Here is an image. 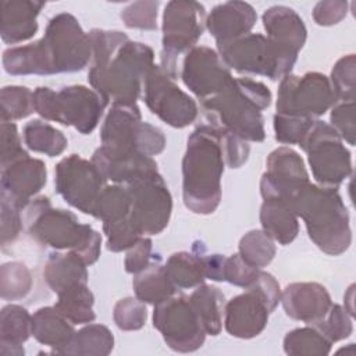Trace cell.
<instances>
[{"label": "cell", "mask_w": 356, "mask_h": 356, "mask_svg": "<svg viewBox=\"0 0 356 356\" xmlns=\"http://www.w3.org/2000/svg\"><path fill=\"white\" fill-rule=\"evenodd\" d=\"M225 160L220 128L199 125L188 138L182 159V197L196 214H211L221 202Z\"/></svg>", "instance_id": "3957f363"}, {"label": "cell", "mask_w": 356, "mask_h": 356, "mask_svg": "<svg viewBox=\"0 0 356 356\" xmlns=\"http://www.w3.org/2000/svg\"><path fill=\"white\" fill-rule=\"evenodd\" d=\"M263 231L281 245H289L299 234V222L291 207L280 199H264L260 207Z\"/></svg>", "instance_id": "f1b7e54d"}, {"label": "cell", "mask_w": 356, "mask_h": 356, "mask_svg": "<svg viewBox=\"0 0 356 356\" xmlns=\"http://www.w3.org/2000/svg\"><path fill=\"white\" fill-rule=\"evenodd\" d=\"M46 164L29 154L1 167L0 199H6L19 209L38 195L46 185Z\"/></svg>", "instance_id": "d6986e66"}, {"label": "cell", "mask_w": 356, "mask_h": 356, "mask_svg": "<svg viewBox=\"0 0 356 356\" xmlns=\"http://www.w3.org/2000/svg\"><path fill=\"white\" fill-rule=\"evenodd\" d=\"M330 79L321 72L302 76L288 74L278 86L277 113L306 118H318L337 103Z\"/></svg>", "instance_id": "7c38bea8"}, {"label": "cell", "mask_w": 356, "mask_h": 356, "mask_svg": "<svg viewBox=\"0 0 356 356\" xmlns=\"http://www.w3.org/2000/svg\"><path fill=\"white\" fill-rule=\"evenodd\" d=\"M32 288L29 268L21 261L4 263L0 268V291L4 300L25 298Z\"/></svg>", "instance_id": "ab89813d"}, {"label": "cell", "mask_w": 356, "mask_h": 356, "mask_svg": "<svg viewBox=\"0 0 356 356\" xmlns=\"http://www.w3.org/2000/svg\"><path fill=\"white\" fill-rule=\"evenodd\" d=\"M103 232L107 238V249L111 252L127 250L142 236L131 222L129 216L111 222H103Z\"/></svg>", "instance_id": "f6af8a7d"}, {"label": "cell", "mask_w": 356, "mask_h": 356, "mask_svg": "<svg viewBox=\"0 0 356 356\" xmlns=\"http://www.w3.org/2000/svg\"><path fill=\"white\" fill-rule=\"evenodd\" d=\"M189 300L200 320L206 335H218L222 328L225 296L218 286L200 284L191 293Z\"/></svg>", "instance_id": "4dcf8cb0"}, {"label": "cell", "mask_w": 356, "mask_h": 356, "mask_svg": "<svg viewBox=\"0 0 356 356\" xmlns=\"http://www.w3.org/2000/svg\"><path fill=\"white\" fill-rule=\"evenodd\" d=\"M239 254L252 266L263 268L268 266L277 252L274 241L263 229H252L246 232L238 245Z\"/></svg>", "instance_id": "74e56055"}, {"label": "cell", "mask_w": 356, "mask_h": 356, "mask_svg": "<svg viewBox=\"0 0 356 356\" xmlns=\"http://www.w3.org/2000/svg\"><path fill=\"white\" fill-rule=\"evenodd\" d=\"M1 210V246L11 245L24 228V220L21 217V209L10 203L6 199H0Z\"/></svg>", "instance_id": "816d5d0a"}, {"label": "cell", "mask_w": 356, "mask_h": 356, "mask_svg": "<svg viewBox=\"0 0 356 356\" xmlns=\"http://www.w3.org/2000/svg\"><path fill=\"white\" fill-rule=\"evenodd\" d=\"M131 196L127 186L106 185L100 192L92 216L102 222H111L129 216Z\"/></svg>", "instance_id": "8d00e7d4"}, {"label": "cell", "mask_w": 356, "mask_h": 356, "mask_svg": "<svg viewBox=\"0 0 356 356\" xmlns=\"http://www.w3.org/2000/svg\"><path fill=\"white\" fill-rule=\"evenodd\" d=\"M217 51L228 68L239 74L267 76L271 81L291 74L298 60L296 54L278 47L261 33H248L217 44Z\"/></svg>", "instance_id": "ba28073f"}, {"label": "cell", "mask_w": 356, "mask_h": 356, "mask_svg": "<svg viewBox=\"0 0 356 356\" xmlns=\"http://www.w3.org/2000/svg\"><path fill=\"white\" fill-rule=\"evenodd\" d=\"M348 14V3L343 0L318 1L313 8V19L320 26H331L341 22Z\"/></svg>", "instance_id": "db71d44e"}, {"label": "cell", "mask_w": 356, "mask_h": 356, "mask_svg": "<svg viewBox=\"0 0 356 356\" xmlns=\"http://www.w3.org/2000/svg\"><path fill=\"white\" fill-rule=\"evenodd\" d=\"M270 310L263 298L253 289L246 288L225 302L224 327L235 338L250 339L263 332L268 323Z\"/></svg>", "instance_id": "ffe728a7"}, {"label": "cell", "mask_w": 356, "mask_h": 356, "mask_svg": "<svg viewBox=\"0 0 356 356\" xmlns=\"http://www.w3.org/2000/svg\"><path fill=\"white\" fill-rule=\"evenodd\" d=\"M92 60L89 35L68 13L54 15L42 39L3 51V68L10 75H53L82 71Z\"/></svg>", "instance_id": "7a4b0ae2"}, {"label": "cell", "mask_w": 356, "mask_h": 356, "mask_svg": "<svg viewBox=\"0 0 356 356\" xmlns=\"http://www.w3.org/2000/svg\"><path fill=\"white\" fill-rule=\"evenodd\" d=\"M0 115L4 122H14L35 113L33 92L26 86L8 85L0 92Z\"/></svg>", "instance_id": "f35d334b"}, {"label": "cell", "mask_w": 356, "mask_h": 356, "mask_svg": "<svg viewBox=\"0 0 356 356\" xmlns=\"http://www.w3.org/2000/svg\"><path fill=\"white\" fill-rule=\"evenodd\" d=\"M44 6L43 1L3 0L0 25L3 42L17 44L33 38L39 28L36 18Z\"/></svg>", "instance_id": "d4e9b609"}, {"label": "cell", "mask_w": 356, "mask_h": 356, "mask_svg": "<svg viewBox=\"0 0 356 356\" xmlns=\"http://www.w3.org/2000/svg\"><path fill=\"white\" fill-rule=\"evenodd\" d=\"M92 161L100 170L106 181L115 184H131L142 177L156 174L157 163L153 157L135 153V152H121L100 146L92 154Z\"/></svg>", "instance_id": "44dd1931"}, {"label": "cell", "mask_w": 356, "mask_h": 356, "mask_svg": "<svg viewBox=\"0 0 356 356\" xmlns=\"http://www.w3.org/2000/svg\"><path fill=\"white\" fill-rule=\"evenodd\" d=\"M24 222L28 234L44 246L74 252L88 266L100 257L102 235L79 222L72 211L54 209L47 196L33 197L25 206Z\"/></svg>", "instance_id": "8992f818"}, {"label": "cell", "mask_w": 356, "mask_h": 356, "mask_svg": "<svg viewBox=\"0 0 356 356\" xmlns=\"http://www.w3.org/2000/svg\"><path fill=\"white\" fill-rule=\"evenodd\" d=\"M338 102L355 100L356 90V60L355 54L341 57L331 70L328 78Z\"/></svg>", "instance_id": "60d3db41"}, {"label": "cell", "mask_w": 356, "mask_h": 356, "mask_svg": "<svg viewBox=\"0 0 356 356\" xmlns=\"http://www.w3.org/2000/svg\"><path fill=\"white\" fill-rule=\"evenodd\" d=\"M299 146L307 154V161L317 185L338 188L350 177V152L330 124L314 120L299 142Z\"/></svg>", "instance_id": "8fae6325"}, {"label": "cell", "mask_w": 356, "mask_h": 356, "mask_svg": "<svg viewBox=\"0 0 356 356\" xmlns=\"http://www.w3.org/2000/svg\"><path fill=\"white\" fill-rule=\"evenodd\" d=\"M220 138H221L225 165L229 168L242 167L248 161L249 153H250V147L248 142L224 128H220Z\"/></svg>", "instance_id": "681fc988"}, {"label": "cell", "mask_w": 356, "mask_h": 356, "mask_svg": "<svg viewBox=\"0 0 356 356\" xmlns=\"http://www.w3.org/2000/svg\"><path fill=\"white\" fill-rule=\"evenodd\" d=\"M106 106L96 90L83 85H70L60 90L39 86L33 90L35 113L47 121L74 127L82 135L95 131Z\"/></svg>", "instance_id": "52a82bcc"}, {"label": "cell", "mask_w": 356, "mask_h": 356, "mask_svg": "<svg viewBox=\"0 0 356 356\" xmlns=\"http://www.w3.org/2000/svg\"><path fill=\"white\" fill-rule=\"evenodd\" d=\"M147 318V310L138 298L120 299L113 309V320L122 331L140 330Z\"/></svg>", "instance_id": "7bdbcfd3"}, {"label": "cell", "mask_w": 356, "mask_h": 356, "mask_svg": "<svg viewBox=\"0 0 356 356\" xmlns=\"http://www.w3.org/2000/svg\"><path fill=\"white\" fill-rule=\"evenodd\" d=\"M313 118L285 115L275 113L274 115V132L275 139L284 145H299L312 124Z\"/></svg>", "instance_id": "bcb514c9"}, {"label": "cell", "mask_w": 356, "mask_h": 356, "mask_svg": "<svg viewBox=\"0 0 356 356\" xmlns=\"http://www.w3.org/2000/svg\"><path fill=\"white\" fill-rule=\"evenodd\" d=\"M114 348V337L111 331L102 324H90L75 331L71 342L61 355L79 356H106Z\"/></svg>", "instance_id": "836d02e7"}, {"label": "cell", "mask_w": 356, "mask_h": 356, "mask_svg": "<svg viewBox=\"0 0 356 356\" xmlns=\"http://www.w3.org/2000/svg\"><path fill=\"white\" fill-rule=\"evenodd\" d=\"M145 103L149 110L172 128H185L197 118L196 102L168 76L160 65H153L143 81Z\"/></svg>", "instance_id": "2e32d148"}, {"label": "cell", "mask_w": 356, "mask_h": 356, "mask_svg": "<svg viewBox=\"0 0 356 356\" xmlns=\"http://www.w3.org/2000/svg\"><path fill=\"white\" fill-rule=\"evenodd\" d=\"M270 89L252 78H234L216 96L200 102V108L213 127L224 128L246 142L266 139L261 111L271 104Z\"/></svg>", "instance_id": "5b68a950"}, {"label": "cell", "mask_w": 356, "mask_h": 356, "mask_svg": "<svg viewBox=\"0 0 356 356\" xmlns=\"http://www.w3.org/2000/svg\"><path fill=\"white\" fill-rule=\"evenodd\" d=\"M267 171L260 179L263 199L285 200L299 186L309 182V174L303 159L288 146L273 150L266 160Z\"/></svg>", "instance_id": "ac0fdd59"}, {"label": "cell", "mask_w": 356, "mask_h": 356, "mask_svg": "<svg viewBox=\"0 0 356 356\" xmlns=\"http://www.w3.org/2000/svg\"><path fill=\"white\" fill-rule=\"evenodd\" d=\"M203 252V246L195 242L193 252H175L167 259L164 270L177 289L196 288L204 282Z\"/></svg>", "instance_id": "f546056e"}, {"label": "cell", "mask_w": 356, "mask_h": 356, "mask_svg": "<svg viewBox=\"0 0 356 356\" xmlns=\"http://www.w3.org/2000/svg\"><path fill=\"white\" fill-rule=\"evenodd\" d=\"M306 225L309 238L320 250L338 256L352 243L348 209L338 188L321 186L310 181L284 200Z\"/></svg>", "instance_id": "277c9868"}, {"label": "cell", "mask_w": 356, "mask_h": 356, "mask_svg": "<svg viewBox=\"0 0 356 356\" xmlns=\"http://www.w3.org/2000/svg\"><path fill=\"white\" fill-rule=\"evenodd\" d=\"M152 261V239L140 236L135 245H132L124 260L125 271L129 274H138L145 270Z\"/></svg>", "instance_id": "f5cc1de1"}, {"label": "cell", "mask_w": 356, "mask_h": 356, "mask_svg": "<svg viewBox=\"0 0 356 356\" xmlns=\"http://www.w3.org/2000/svg\"><path fill=\"white\" fill-rule=\"evenodd\" d=\"M224 264L225 256L224 254H206L203 252V266H204V275L211 281H224Z\"/></svg>", "instance_id": "9f6ffc18"}, {"label": "cell", "mask_w": 356, "mask_h": 356, "mask_svg": "<svg viewBox=\"0 0 356 356\" xmlns=\"http://www.w3.org/2000/svg\"><path fill=\"white\" fill-rule=\"evenodd\" d=\"M204 6L193 0L168 1L163 13L161 70L174 81L178 78L177 60L197 43L206 29Z\"/></svg>", "instance_id": "30bf717a"}, {"label": "cell", "mask_w": 356, "mask_h": 356, "mask_svg": "<svg viewBox=\"0 0 356 356\" xmlns=\"http://www.w3.org/2000/svg\"><path fill=\"white\" fill-rule=\"evenodd\" d=\"M267 38L278 47L299 54L307 38V29L300 15L286 6H273L261 17Z\"/></svg>", "instance_id": "cb8c5ba5"}, {"label": "cell", "mask_w": 356, "mask_h": 356, "mask_svg": "<svg viewBox=\"0 0 356 356\" xmlns=\"http://www.w3.org/2000/svg\"><path fill=\"white\" fill-rule=\"evenodd\" d=\"M331 342L313 325L295 328L284 338V352L292 356H325Z\"/></svg>", "instance_id": "d590c367"}, {"label": "cell", "mask_w": 356, "mask_h": 356, "mask_svg": "<svg viewBox=\"0 0 356 356\" xmlns=\"http://www.w3.org/2000/svg\"><path fill=\"white\" fill-rule=\"evenodd\" d=\"M353 288H355V285H350L349 289H348V292H346L345 296H343L345 303H349V306L346 307V312H348L350 316L355 314V312H353Z\"/></svg>", "instance_id": "6f0895ef"}, {"label": "cell", "mask_w": 356, "mask_h": 356, "mask_svg": "<svg viewBox=\"0 0 356 356\" xmlns=\"http://www.w3.org/2000/svg\"><path fill=\"white\" fill-rule=\"evenodd\" d=\"M131 196L129 220L138 232L157 235L168 225L172 211V196L163 177L156 172L127 185Z\"/></svg>", "instance_id": "5bb4252c"}, {"label": "cell", "mask_w": 356, "mask_h": 356, "mask_svg": "<svg viewBox=\"0 0 356 356\" xmlns=\"http://www.w3.org/2000/svg\"><path fill=\"white\" fill-rule=\"evenodd\" d=\"M92 60L88 79L108 103H136L143 81L152 70L154 53L145 43L129 40L121 31L92 29Z\"/></svg>", "instance_id": "6da1fadb"}, {"label": "cell", "mask_w": 356, "mask_h": 356, "mask_svg": "<svg viewBox=\"0 0 356 356\" xmlns=\"http://www.w3.org/2000/svg\"><path fill=\"white\" fill-rule=\"evenodd\" d=\"M260 270L261 268L249 264L239 253H234L225 257L224 281L241 288H248L256 280Z\"/></svg>", "instance_id": "c3c4849f"}, {"label": "cell", "mask_w": 356, "mask_h": 356, "mask_svg": "<svg viewBox=\"0 0 356 356\" xmlns=\"http://www.w3.org/2000/svg\"><path fill=\"white\" fill-rule=\"evenodd\" d=\"M32 335V316L19 305H6L0 312V353L22 356V343Z\"/></svg>", "instance_id": "4316f807"}, {"label": "cell", "mask_w": 356, "mask_h": 356, "mask_svg": "<svg viewBox=\"0 0 356 356\" xmlns=\"http://www.w3.org/2000/svg\"><path fill=\"white\" fill-rule=\"evenodd\" d=\"M153 327L175 352L188 353L202 348L206 332L186 295H172L154 305Z\"/></svg>", "instance_id": "4fadbf2b"}, {"label": "cell", "mask_w": 356, "mask_h": 356, "mask_svg": "<svg viewBox=\"0 0 356 356\" xmlns=\"http://www.w3.org/2000/svg\"><path fill=\"white\" fill-rule=\"evenodd\" d=\"M352 316L341 306L332 303L325 316L313 327H316L331 343L342 341L353 332Z\"/></svg>", "instance_id": "b9f144b4"}, {"label": "cell", "mask_w": 356, "mask_h": 356, "mask_svg": "<svg viewBox=\"0 0 356 356\" xmlns=\"http://www.w3.org/2000/svg\"><path fill=\"white\" fill-rule=\"evenodd\" d=\"M0 163L1 167L10 164L11 161L28 156V152L22 147V142L14 122L1 121L0 128Z\"/></svg>", "instance_id": "f907efd6"}, {"label": "cell", "mask_w": 356, "mask_h": 356, "mask_svg": "<svg viewBox=\"0 0 356 356\" xmlns=\"http://www.w3.org/2000/svg\"><path fill=\"white\" fill-rule=\"evenodd\" d=\"M248 288L256 291L263 298L270 313H273L275 310V307L278 306L280 299H281V288H280L278 281L274 278V275L260 270L256 280Z\"/></svg>", "instance_id": "11a10c76"}, {"label": "cell", "mask_w": 356, "mask_h": 356, "mask_svg": "<svg viewBox=\"0 0 356 356\" xmlns=\"http://www.w3.org/2000/svg\"><path fill=\"white\" fill-rule=\"evenodd\" d=\"M75 334L74 324L65 318L54 306L38 309L32 314L33 338L49 348L54 353H63Z\"/></svg>", "instance_id": "484cf974"}, {"label": "cell", "mask_w": 356, "mask_h": 356, "mask_svg": "<svg viewBox=\"0 0 356 356\" xmlns=\"http://www.w3.org/2000/svg\"><path fill=\"white\" fill-rule=\"evenodd\" d=\"M159 6V1H135L127 6L120 17L131 29L154 31L157 29Z\"/></svg>", "instance_id": "ee69618b"}, {"label": "cell", "mask_w": 356, "mask_h": 356, "mask_svg": "<svg viewBox=\"0 0 356 356\" xmlns=\"http://www.w3.org/2000/svg\"><path fill=\"white\" fill-rule=\"evenodd\" d=\"M22 138L29 150L43 153L49 157L60 156L68 146L65 135L42 120L26 122L22 131Z\"/></svg>", "instance_id": "e575fe53"}, {"label": "cell", "mask_w": 356, "mask_h": 356, "mask_svg": "<svg viewBox=\"0 0 356 356\" xmlns=\"http://www.w3.org/2000/svg\"><path fill=\"white\" fill-rule=\"evenodd\" d=\"M331 127L337 131L339 138L345 140L348 145H355V100L349 102H337L331 107L330 115Z\"/></svg>", "instance_id": "7dc6e473"}, {"label": "cell", "mask_w": 356, "mask_h": 356, "mask_svg": "<svg viewBox=\"0 0 356 356\" xmlns=\"http://www.w3.org/2000/svg\"><path fill=\"white\" fill-rule=\"evenodd\" d=\"M54 185L70 206L92 216L96 200L106 186V178L92 160L70 154L57 163Z\"/></svg>", "instance_id": "9a60e30c"}, {"label": "cell", "mask_w": 356, "mask_h": 356, "mask_svg": "<svg viewBox=\"0 0 356 356\" xmlns=\"http://www.w3.org/2000/svg\"><path fill=\"white\" fill-rule=\"evenodd\" d=\"M102 146L121 152L157 156L165 147L163 131L142 121L136 103H113L100 128Z\"/></svg>", "instance_id": "9c48e42d"}, {"label": "cell", "mask_w": 356, "mask_h": 356, "mask_svg": "<svg viewBox=\"0 0 356 356\" xmlns=\"http://www.w3.org/2000/svg\"><path fill=\"white\" fill-rule=\"evenodd\" d=\"M256 19L257 14L249 3L232 0L213 7L206 17V29L217 44H222L250 33Z\"/></svg>", "instance_id": "603a6c76"}, {"label": "cell", "mask_w": 356, "mask_h": 356, "mask_svg": "<svg viewBox=\"0 0 356 356\" xmlns=\"http://www.w3.org/2000/svg\"><path fill=\"white\" fill-rule=\"evenodd\" d=\"M284 312L288 317L307 325L318 323L331 307V296L318 282H292L281 291Z\"/></svg>", "instance_id": "7402d4cb"}, {"label": "cell", "mask_w": 356, "mask_h": 356, "mask_svg": "<svg viewBox=\"0 0 356 356\" xmlns=\"http://www.w3.org/2000/svg\"><path fill=\"white\" fill-rule=\"evenodd\" d=\"M181 79L203 102L222 92L232 82L234 76L218 51L209 46H195L185 53Z\"/></svg>", "instance_id": "e0dca14e"}, {"label": "cell", "mask_w": 356, "mask_h": 356, "mask_svg": "<svg viewBox=\"0 0 356 356\" xmlns=\"http://www.w3.org/2000/svg\"><path fill=\"white\" fill-rule=\"evenodd\" d=\"M88 264L74 252H54L49 254L43 277L49 288L58 293L74 284H88Z\"/></svg>", "instance_id": "83f0119b"}, {"label": "cell", "mask_w": 356, "mask_h": 356, "mask_svg": "<svg viewBox=\"0 0 356 356\" xmlns=\"http://www.w3.org/2000/svg\"><path fill=\"white\" fill-rule=\"evenodd\" d=\"M132 286L136 298L150 305H157L177 292V288L165 274L164 266L160 264V257L150 261L145 270L135 274Z\"/></svg>", "instance_id": "1f68e13d"}, {"label": "cell", "mask_w": 356, "mask_h": 356, "mask_svg": "<svg viewBox=\"0 0 356 356\" xmlns=\"http://www.w3.org/2000/svg\"><path fill=\"white\" fill-rule=\"evenodd\" d=\"M54 307L72 324H86L96 318L93 312L95 296L88 284H74L57 293Z\"/></svg>", "instance_id": "d6a6232c"}]
</instances>
